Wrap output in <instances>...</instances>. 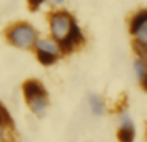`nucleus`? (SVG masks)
Wrapping results in <instances>:
<instances>
[{
  "instance_id": "1",
  "label": "nucleus",
  "mask_w": 147,
  "mask_h": 142,
  "mask_svg": "<svg viewBox=\"0 0 147 142\" xmlns=\"http://www.w3.org/2000/svg\"><path fill=\"white\" fill-rule=\"evenodd\" d=\"M36 31L28 23H17L8 31V39L18 48H30L35 44Z\"/></svg>"
},
{
  "instance_id": "2",
  "label": "nucleus",
  "mask_w": 147,
  "mask_h": 142,
  "mask_svg": "<svg viewBox=\"0 0 147 142\" xmlns=\"http://www.w3.org/2000/svg\"><path fill=\"white\" fill-rule=\"evenodd\" d=\"M72 17L71 14L66 12H58L52 14L51 17V30L53 36L57 39L58 41L63 40L69 32L71 31V26H72Z\"/></svg>"
},
{
  "instance_id": "3",
  "label": "nucleus",
  "mask_w": 147,
  "mask_h": 142,
  "mask_svg": "<svg viewBox=\"0 0 147 142\" xmlns=\"http://www.w3.org/2000/svg\"><path fill=\"white\" fill-rule=\"evenodd\" d=\"M120 127L117 129L116 137L119 142H133L136 137V129L130 116L127 112H121L119 115Z\"/></svg>"
},
{
  "instance_id": "4",
  "label": "nucleus",
  "mask_w": 147,
  "mask_h": 142,
  "mask_svg": "<svg viewBox=\"0 0 147 142\" xmlns=\"http://www.w3.org/2000/svg\"><path fill=\"white\" fill-rule=\"evenodd\" d=\"M22 89H23V96H25L26 102L34 101L36 98L48 97V93H47L44 85L39 80H35V79L26 80L22 85Z\"/></svg>"
},
{
  "instance_id": "5",
  "label": "nucleus",
  "mask_w": 147,
  "mask_h": 142,
  "mask_svg": "<svg viewBox=\"0 0 147 142\" xmlns=\"http://www.w3.org/2000/svg\"><path fill=\"white\" fill-rule=\"evenodd\" d=\"M83 41H84L83 34L79 30L76 22L74 21L72 26H71V31L69 32V35H67L63 40L59 41V49H61L62 53H71L74 51V47H75L76 44L83 43Z\"/></svg>"
},
{
  "instance_id": "6",
  "label": "nucleus",
  "mask_w": 147,
  "mask_h": 142,
  "mask_svg": "<svg viewBox=\"0 0 147 142\" xmlns=\"http://www.w3.org/2000/svg\"><path fill=\"white\" fill-rule=\"evenodd\" d=\"M146 25H147V9H143L133 16L132 21H130V26H129L130 34L137 35L138 31L142 27H145Z\"/></svg>"
},
{
  "instance_id": "7",
  "label": "nucleus",
  "mask_w": 147,
  "mask_h": 142,
  "mask_svg": "<svg viewBox=\"0 0 147 142\" xmlns=\"http://www.w3.org/2000/svg\"><path fill=\"white\" fill-rule=\"evenodd\" d=\"M88 101H89V106H90L92 112H93L96 116H101V115L105 114V103L99 96H97V94H90Z\"/></svg>"
},
{
  "instance_id": "8",
  "label": "nucleus",
  "mask_w": 147,
  "mask_h": 142,
  "mask_svg": "<svg viewBox=\"0 0 147 142\" xmlns=\"http://www.w3.org/2000/svg\"><path fill=\"white\" fill-rule=\"evenodd\" d=\"M36 48L38 51H43V52H48V53L56 54L58 52V47L53 43L52 40H40L36 43Z\"/></svg>"
},
{
  "instance_id": "9",
  "label": "nucleus",
  "mask_w": 147,
  "mask_h": 142,
  "mask_svg": "<svg viewBox=\"0 0 147 142\" xmlns=\"http://www.w3.org/2000/svg\"><path fill=\"white\" fill-rule=\"evenodd\" d=\"M133 49L134 52L141 57L142 61H147V44L141 43L140 40H134L133 41Z\"/></svg>"
},
{
  "instance_id": "10",
  "label": "nucleus",
  "mask_w": 147,
  "mask_h": 142,
  "mask_svg": "<svg viewBox=\"0 0 147 142\" xmlns=\"http://www.w3.org/2000/svg\"><path fill=\"white\" fill-rule=\"evenodd\" d=\"M38 60L44 65V66H49L56 61V54L48 53V52H43V51H38Z\"/></svg>"
},
{
  "instance_id": "11",
  "label": "nucleus",
  "mask_w": 147,
  "mask_h": 142,
  "mask_svg": "<svg viewBox=\"0 0 147 142\" xmlns=\"http://www.w3.org/2000/svg\"><path fill=\"white\" fill-rule=\"evenodd\" d=\"M134 69H136V72H137L138 78L142 79L143 76L147 74V64L142 60H137L134 62Z\"/></svg>"
},
{
  "instance_id": "12",
  "label": "nucleus",
  "mask_w": 147,
  "mask_h": 142,
  "mask_svg": "<svg viewBox=\"0 0 147 142\" xmlns=\"http://www.w3.org/2000/svg\"><path fill=\"white\" fill-rule=\"evenodd\" d=\"M1 124H12V119H10L9 112L0 103V125Z\"/></svg>"
},
{
  "instance_id": "13",
  "label": "nucleus",
  "mask_w": 147,
  "mask_h": 142,
  "mask_svg": "<svg viewBox=\"0 0 147 142\" xmlns=\"http://www.w3.org/2000/svg\"><path fill=\"white\" fill-rule=\"evenodd\" d=\"M137 40H140L141 43L147 44V25L137 32Z\"/></svg>"
},
{
  "instance_id": "14",
  "label": "nucleus",
  "mask_w": 147,
  "mask_h": 142,
  "mask_svg": "<svg viewBox=\"0 0 147 142\" xmlns=\"http://www.w3.org/2000/svg\"><path fill=\"white\" fill-rule=\"evenodd\" d=\"M28 1V8L31 10H36L39 8V5L43 3V0H27Z\"/></svg>"
},
{
  "instance_id": "15",
  "label": "nucleus",
  "mask_w": 147,
  "mask_h": 142,
  "mask_svg": "<svg viewBox=\"0 0 147 142\" xmlns=\"http://www.w3.org/2000/svg\"><path fill=\"white\" fill-rule=\"evenodd\" d=\"M140 81H141V85H142L143 91L147 92V74H146L145 76H143L142 79H140Z\"/></svg>"
},
{
  "instance_id": "16",
  "label": "nucleus",
  "mask_w": 147,
  "mask_h": 142,
  "mask_svg": "<svg viewBox=\"0 0 147 142\" xmlns=\"http://www.w3.org/2000/svg\"><path fill=\"white\" fill-rule=\"evenodd\" d=\"M47 1H48L51 5H58V4H61L63 0H47Z\"/></svg>"
}]
</instances>
